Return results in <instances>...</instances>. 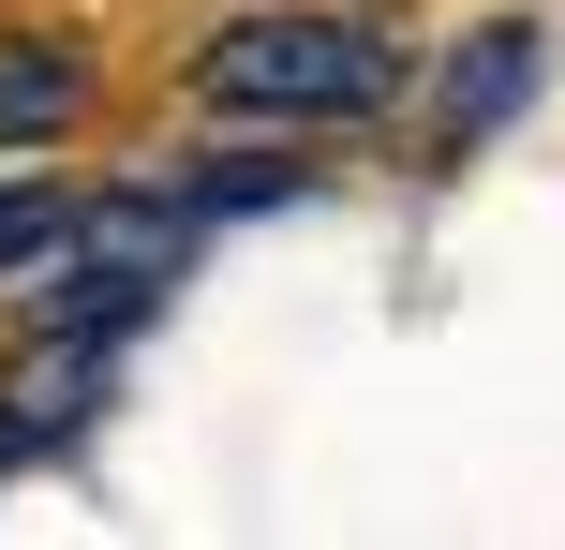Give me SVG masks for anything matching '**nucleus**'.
I'll return each mask as SVG.
<instances>
[{
    "instance_id": "f257e3e1",
    "label": "nucleus",
    "mask_w": 565,
    "mask_h": 550,
    "mask_svg": "<svg viewBox=\"0 0 565 550\" xmlns=\"http://www.w3.org/2000/svg\"><path fill=\"white\" fill-rule=\"evenodd\" d=\"M194 89L238 119H358V105H387V45L358 15H238V30H209Z\"/></svg>"
},
{
    "instance_id": "f03ea898",
    "label": "nucleus",
    "mask_w": 565,
    "mask_h": 550,
    "mask_svg": "<svg viewBox=\"0 0 565 550\" xmlns=\"http://www.w3.org/2000/svg\"><path fill=\"white\" fill-rule=\"evenodd\" d=\"M60 268H75V298H60V327H89V343H119V327L164 298L179 268V194H119V208H75V238H60Z\"/></svg>"
},
{
    "instance_id": "7ed1b4c3",
    "label": "nucleus",
    "mask_w": 565,
    "mask_h": 550,
    "mask_svg": "<svg viewBox=\"0 0 565 550\" xmlns=\"http://www.w3.org/2000/svg\"><path fill=\"white\" fill-rule=\"evenodd\" d=\"M521 89H536V15H491L477 45H461V75H447V149H477Z\"/></svg>"
},
{
    "instance_id": "20e7f679",
    "label": "nucleus",
    "mask_w": 565,
    "mask_h": 550,
    "mask_svg": "<svg viewBox=\"0 0 565 550\" xmlns=\"http://www.w3.org/2000/svg\"><path fill=\"white\" fill-rule=\"evenodd\" d=\"M89 373H105V343H89V327H60V343H30V357H15V402H0V417H15V446L75 432V417H89Z\"/></svg>"
},
{
    "instance_id": "39448f33",
    "label": "nucleus",
    "mask_w": 565,
    "mask_h": 550,
    "mask_svg": "<svg viewBox=\"0 0 565 550\" xmlns=\"http://www.w3.org/2000/svg\"><path fill=\"white\" fill-rule=\"evenodd\" d=\"M75 105H89V75H75V60H60V45H15V60H0V149L60 134V119H75Z\"/></svg>"
},
{
    "instance_id": "423d86ee",
    "label": "nucleus",
    "mask_w": 565,
    "mask_h": 550,
    "mask_svg": "<svg viewBox=\"0 0 565 550\" xmlns=\"http://www.w3.org/2000/svg\"><path fill=\"white\" fill-rule=\"evenodd\" d=\"M60 238H75V194H60V179H0V283L60 268Z\"/></svg>"
},
{
    "instance_id": "0eeeda50",
    "label": "nucleus",
    "mask_w": 565,
    "mask_h": 550,
    "mask_svg": "<svg viewBox=\"0 0 565 550\" xmlns=\"http://www.w3.org/2000/svg\"><path fill=\"white\" fill-rule=\"evenodd\" d=\"M0 462H15V417H0Z\"/></svg>"
}]
</instances>
